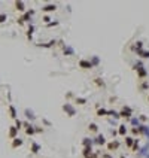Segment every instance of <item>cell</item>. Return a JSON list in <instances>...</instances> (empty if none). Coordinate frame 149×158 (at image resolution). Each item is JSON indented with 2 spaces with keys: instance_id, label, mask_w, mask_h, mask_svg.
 Wrapping results in <instances>:
<instances>
[{
  "instance_id": "d6986e66",
  "label": "cell",
  "mask_w": 149,
  "mask_h": 158,
  "mask_svg": "<svg viewBox=\"0 0 149 158\" xmlns=\"http://www.w3.org/2000/svg\"><path fill=\"white\" fill-rule=\"evenodd\" d=\"M137 148H139V142L136 140V142H134V146H133V149H137Z\"/></svg>"
},
{
  "instance_id": "e0dca14e",
  "label": "cell",
  "mask_w": 149,
  "mask_h": 158,
  "mask_svg": "<svg viewBox=\"0 0 149 158\" xmlns=\"http://www.w3.org/2000/svg\"><path fill=\"white\" fill-rule=\"evenodd\" d=\"M89 127H91V130H93V131H95V130H97V125H95V124H91Z\"/></svg>"
},
{
  "instance_id": "5b68a950",
  "label": "cell",
  "mask_w": 149,
  "mask_h": 158,
  "mask_svg": "<svg viewBox=\"0 0 149 158\" xmlns=\"http://www.w3.org/2000/svg\"><path fill=\"white\" fill-rule=\"evenodd\" d=\"M21 145H23V140L15 139V140H14V143H12V148H18V146H21Z\"/></svg>"
},
{
  "instance_id": "8fae6325",
  "label": "cell",
  "mask_w": 149,
  "mask_h": 158,
  "mask_svg": "<svg viewBox=\"0 0 149 158\" xmlns=\"http://www.w3.org/2000/svg\"><path fill=\"white\" fill-rule=\"evenodd\" d=\"M43 10H55V5H48L43 8Z\"/></svg>"
},
{
  "instance_id": "ac0fdd59",
  "label": "cell",
  "mask_w": 149,
  "mask_h": 158,
  "mask_svg": "<svg viewBox=\"0 0 149 158\" xmlns=\"http://www.w3.org/2000/svg\"><path fill=\"white\" fill-rule=\"evenodd\" d=\"M6 19V15H0V23H3Z\"/></svg>"
},
{
  "instance_id": "3957f363",
  "label": "cell",
  "mask_w": 149,
  "mask_h": 158,
  "mask_svg": "<svg viewBox=\"0 0 149 158\" xmlns=\"http://www.w3.org/2000/svg\"><path fill=\"white\" fill-rule=\"evenodd\" d=\"M64 110H67V112H69V113H70V116H72V115H74V109H73L72 106H69V104H66V106H64Z\"/></svg>"
},
{
  "instance_id": "2e32d148",
  "label": "cell",
  "mask_w": 149,
  "mask_h": 158,
  "mask_svg": "<svg viewBox=\"0 0 149 158\" xmlns=\"http://www.w3.org/2000/svg\"><path fill=\"white\" fill-rule=\"evenodd\" d=\"M131 143H133V139H131V137H127V145L131 146Z\"/></svg>"
},
{
  "instance_id": "44dd1931",
  "label": "cell",
  "mask_w": 149,
  "mask_h": 158,
  "mask_svg": "<svg viewBox=\"0 0 149 158\" xmlns=\"http://www.w3.org/2000/svg\"><path fill=\"white\" fill-rule=\"evenodd\" d=\"M142 54H143L142 57H145V58H149V52H142Z\"/></svg>"
},
{
  "instance_id": "6da1fadb",
  "label": "cell",
  "mask_w": 149,
  "mask_h": 158,
  "mask_svg": "<svg viewBox=\"0 0 149 158\" xmlns=\"http://www.w3.org/2000/svg\"><path fill=\"white\" fill-rule=\"evenodd\" d=\"M79 66H81V67H84V69H89V67H93V66H91V63H88V61H85V60L81 61Z\"/></svg>"
},
{
  "instance_id": "9a60e30c",
  "label": "cell",
  "mask_w": 149,
  "mask_h": 158,
  "mask_svg": "<svg viewBox=\"0 0 149 158\" xmlns=\"http://www.w3.org/2000/svg\"><path fill=\"white\" fill-rule=\"evenodd\" d=\"M140 67H142V64H139V67H136V69H140ZM145 75H146V72L145 70H140V76H145Z\"/></svg>"
},
{
  "instance_id": "7402d4cb",
  "label": "cell",
  "mask_w": 149,
  "mask_h": 158,
  "mask_svg": "<svg viewBox=\"0 0 149 158\" xmlns=\"http://www.w3.org/2000/svg\"><path fill=\"white\" fill-rule=\"evenodd\" d=\"M49 19H51L49 17H45V18H43V21H45V23H49Z\"/></svg>"
},
{
  "instance_id": "30bf717a",
  "label": "cell",
  "mask_w": 149,
  "mask_h": 158,
  "mask_svg": "<svg viewBox=\"0 0 149 158\" xmlns=\"http://www.w3.org/2000/svg\"><path fill=\"white\" fill-rule=\"evenodd\" d=\"M95 142H97L98 145H104V137H103V136H98Z\"/></svg>"
},
{
  "instance_id": "4fadbf2b",
  "label": "cell",
  "mask_w": 149,
  "mask_h": 158,
  "mask_svg": "<svg viewBox=\"0 0 149 158\" xmlns=\"http://www.w3.org/2000/svg\"><path fill=\"white\" fill-rule=\"evenodd\" d=\"M25 115H27V118H30V119H34V115H33V113L28 110V109L25 110Z\"/></svg>"
},
{
  "instance_id": "8992f818",
  "label": "cell",
  "mask_w": 149,
  "mask_h": 158,
  "mask_svg": "<svg viewBox=\"0 0 149 158\" xmlns=\"http://www.w3.org/2000/svg\"><path fill=\"white\" fill-rule=\"evenodd\" d=\"M39 149H40V146H39V145H37V143H33V146H31V152H33V154H37V152H39Z\"/></svg>"
},
{
  "instance_id": "52a82bcc",
  "label": "cell",
  "mask_w": 149,
  "mask_h": 158,
  "mask_svg": "<svg viewBox=\"0 0 149 158\" xmlns=\"http://www.w3.org/2000/svg\"><path fill=\"white\" fill-rule=\"evenodd\" d=\"M118 146H119V143H118V142H112V143H109V146H107V148L112 151V149H116Z\"/></svg>"
},
{
  "instance_id": "ffe728a7",
  "label": "cell",
  "mask_w": 149,
  "mask_h": 158,
  "mask_svg": "<svg viewBox=\"0 0 149 158\" xmlns=\"http://www.w3.org/2000/svg\"><path fill=\"white\" fill-rule=\"evenodd\" d=\"M104 113H107V112H106V110H103V109H102V110H98V115H100V116L104 115Z\"/></svg>"
},
{
  "instance_id": "7c38bea8",
  "label": "cell",
  "mask_w": 149,
  "mask_h": 158,
  "mask_svg": "<svg viewBox=\"0 0 149 158\" xmlns=\"http://www.w3.org/2000/svg\"><path fill=\"white\" fill-rule=\"evenodd\" d=\"M25 125H27V124H25ZM25 133H27V134H33V133H34V130L31 128V125H27V130H25Z\"/></svg>"
},
{
  "instance_id": "9c48e42d",
  "label": "cell",
  "mask_w": 149,
  "mask_h": 158,
  "mask_svg": "<svg viewBox=\"0 0 149 158\" xmlns=\"http://www.w3.org/2000/svg\"><path fill=\"white\" fill-rule=\"evenodd\" d=\"M9 110H10V116H12V118H17V110H15V107H14V106H10V107H9Z\"/></svg>"
},
{
  "instance_id": "ba28073f",
  "label": "cell",
  "mask_w": 149,
  "mask_h": 158,
  "mask_svg": "<svg viewBox=\"0 0 149 158\" xmlns=\"http://www.w3.org/2000/svg\"><path fill=\"white\" fill-rule=\"evenodd\" d=\"M15 6H17V9H18V10H24V3H23V2H17Z\"/></svg>"
},
{
  "instance_id": "7a4b0ae2",
  "label": "cell",
  "mask_w": 149,
  "mask_h": 158,
  "mask_svg": "<svg viewBox=\"0 0 149 158\" xmlns=\"http://www.w3.org/2000/svg\"><path fill=\"white\" fill-rule=\"evenodd\" d=\"M15 136H17V127H12L9 131V137L10 139H15Z\"/></svg>"
},
{
  "instance_id": "5bb4252c",
  "label": "cell",
  "mask_w": 149,
  "mask_h": 158,
  "mask_svg": "<svg viewBox=\"0 0 149 158\" xmlns=\"http://www.w3.org/2000/svg\"><path fill=\"white\" fill-rule=\"evenodd\" d=\"M125 127H124V125H121V127H119V134H122V136H124V134H125Z\"/></svg>"
},
{
  "instance_id": "277c9868",
  "label": "cell",
  "mask_w": 149,
  "mask_h": 158,
  "mask_svg": "<svg viewBox=\"0 0 149 158\" xmlns=\"http://www.w3.org/2000/svg\"><path fill=\"white\" fill-rule=\"evenodd\" d=\"M131 115V109L130 107H124V110H122V113H121V116H130Z\"/></svg>"
}]
</instances>
